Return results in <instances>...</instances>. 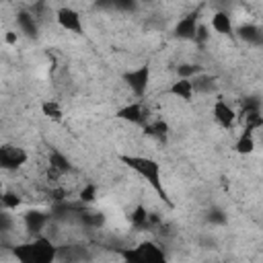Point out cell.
<instances>
[{
  "label": "cell",
  "mask_w": 263,
  "mask_h": 263,
  "mask_svg": "<svg viewBox=\"0 0 263 263\" xmlns=\"http://www.w3.org/2000/svg\"><path fill=\"white\" fill-rule=\"evenodd\" d=\"M121 162L127 168H132L140 179H144L150 185V189L156 193L158 199H162L166 205H171L168 191H166L164 181H162V166L158 160L144 156V154H121Z\"/></svg>",
  "instance_id": "cell-1"
},
{
  "label": "cell",
  "mask_w": 263,
  "mask_h": 263,
  "mask_svg": "<svg viewBox=\"0 0 263 263\" xmlns=\"http://www.w3.org/2000/svg\"><path fill=\"white\" fill-rule=\"evenodd\" d=\"M14 263H58V242L49 236L27 238L10 247Z\"/></svg>",
  "instance_id": "cell-2"
},
{
  "label": "cell",
  "mask_w": 263,
  "mask_h": 263,
  "mask_svg": "<svg viewBox=\"0 0 263 263\" xmlns=\"http://www.w3.org/2000/svg\"><path fill=\"white\" fill-rule=\"evenodd\" d=\"M119 255L123 263H171L166 249L156 240H140L132 247L119 249Z\"/></svg>",
  "instance_id": "cell-3"
},
{
  "label": "cell",
  "mask_w": 263,
  "mask_h": 263,
  "mask_svg": "<svg viewBox=\"0 0 263 263\" xmlns=\"http://www.w3.org/2000/svg\"><path fill=\"white\" fill-rule=\"evenodd\" d=\"M121 80H123V84L127 86V90L136 99H144L146 92H148V88H150V66L148 64H142L138 68L125 70L121 74Z\"/></svg>",
  "instance_id": "cell-4"
},
{
  "label": "cell",
  "mask_w": 263,
  "mask_h": 263,
  "mask_svg": "<svg viewBox=\"0 0 263 263\" xmlns=\"http://www.w3.org/2000/svg\"><path fill=\"white\" fill-rule=\"evenodd\" d=\"M31 154L16 144H2L0 148V166L4 168V173H16L21 171L25 164H29Z\"/></svg>",
  "instance_id": "cell-5"
},
{
  "label": "cell",
  "mask_w": 263,
  "mask_h": 263,
  "mask_svg": "<svg viewBox=\"0 0 263 263\" xmlns=\"http://www.w3.org/2000/svg\"><path fill=\"white\" fill-rule=\"evenodd\" d=\"M115 117L125 121V123H132V125H140V127H146L152 119H150V113L148 109L144 107L142 101H129L125 103L123 107H119L115 111Z\"/></svg>",
  "instance_id": "cell-6"
},
{
  "label": "cell",
  "mask_w": 263,
  "mask_h": 263,
  "mask_svg": "<svg viewBox=\"0 0 263 263\" xmlns=\"http://www.w3.org/2000/svg\"><path fill=\"white\" fill-rule=\"evenodd\" d=\"M212 117H214V121H216V125L218 127H222V129H232L234 125H236V121H238V109L236 107H232L224 97H218L214 103H212Z\"/></svg>",
  "instance_id": "cell-7"
},
{
  "label": "cell",
  "mask_w": 263,
  "mask_h": 263,
  "mask_svg": "<svg viewBox=\"0 0 263 263\" xmlns=\"http://www.w3.org/2000/svg\"><path fill=\"white\" fill-rule=\"evenodd\" d=\"M55 23L68 33H74V35H82L84 33L82 14L72 6H60L55 10Z\"/></svg>",
  "instance_id": "cell-8"
},
{
  "label": "cell",
  "mask_w": 263,
  "mask_h": 263,
  "mask_svg": "<svg viewBox=\"0 0 263 263\" xmlns=\"http://www.w3.org/2000/svg\"><path fill=\"white\" fill-rule=\"evenodd\" d=\"M14 25L18 29V33H23L29 39H35L39 35V18L31 10H18L14 16Z\"/></svg>",
  "instance_id": "cell-9"
},
{
  "label": "cell",
  "mask_w": 263,
  "mask_h": 263,
  "mask_svg": "<svg viewBox=\"0 0 263 263\" xmlns=\"http://www.w3.org/2000/svg\"><path fill=\"white\" fill-rule=\"evenodd\" d=\"M164 92L171 95V97H175V99H179V101H183V103H191V101L195 99L193 80H189V78H175V80L166 86Z\"/></svg>",
  "instance_id": "cell-10"
},
{
  "label": "cell",
  "mask_w": 263,
  "mask_h": 263,
  "mask_svg": "<svg viewBox=\"0 0 263 263\" xmlns=\"http://www.w3.org/2000/svg\"><path fill=\"white\" fill-rule=\"evenodd\" d=\"M197 31H199V16L197 14H187L181 16V21L175 27V35L183 41H195L197 39Z\"/></svg>",
  "instance_id": "cell-11"
},
{
  "label": "cell",
  "mask_w": 263,
  "mask_h": 263,
  "mask_svg": "<svg viewBox=\"0 0 263 263\" xmlns=\"http://www.w3.org/2000/svg\"><path fill=\"white\" fill-rule=\"evenodd\" d=\"M210 27L212 31H216L218 35L222 37H232L234 35V23H232V16L228 10H216L212 16H210Z\"/></svg>",
  "instance_id": "cell-12"
},
{
  "label": "cell",
  "mask_w": 263,
  "mask_h": 263,
  "mask_svg": "<svg viewBox=\"0 0 263 263\" xmlns=\"http://www.w3.org/2000/svg\"><path fill=\"white\" fill-rule=\"evenodd\" d=\"M191 80H193L195 95H199V97H210V95L216 92V86H218V84H216V78H214V76L201 72V74H197V76L191 78Z\"/></svg>",
  "instance_id": "cell-13"
},
{
  "label": "cell",
  "mask_w": 263,
  "mask_h": 263,
  "mask_svg": "<svg viewBox=\"0 0 263 263\" xmlns=\"http://www.w3.org/2000/svg\"><path fill=\"white\" fill-rule=\"evenodd\" d=\"M236 35H238L242 41L251 43V45H263V29L257 27V25H253V23L240 25V27L236 29Z\"/></svg>",
  "instance_id": "cell-14"
},
{
  "label": "cell",
  "mask_w": 263,
  "mask_h": 263,
  "mask_svg": "<svg viewBox=\"0 0 263 263\" xmlns=\"http://www.w3.org/2000/svg\"><path fill=\"white\" fill-rule=\"evenodd\" d=\"M255 148H257V138H255V134L242 129V132L238 134V138L234 140V150H236L238 154H242V156H249V154L255 152Z\"/></svg>",
  "instance_id": "cell-15"
},
{
  "label": "cell",
  "mask_w": 263,
  "mask_h": 263,
  "mask_svg": "<svg viewBox=\"0 0 263 263\" xmlns=\"http://www.w3.org/2000/svg\"><path fill=\"white\" fill-rule=\"evenodd\" d=\"M23 205V197L16 193V189H4L2 191V210L16 212Z\"/></svg>",
  "instance_id": "cell-16"
},
{
  "label": "cell",
  "mask_w": 263,
  "mask_h": 263,
  "mask_svg": "<svg viewBox=\"0 0 263 263\" xmlns=\"http://www.w3.org/2000/svg\"><path fill=\"white\" fill-rule=\"evenodd\" d=\"M41 109H43V115H47V117L53 119V121H60L62 115H64L60 103H55V101H45V103L41 105Z\"/></svg>",
  "instance_id": "cell-17"
},
{
  "label": "cell",
  "mask_w": 263,
  "mask_h": 263,
  "mask_svg": "<svg viewBox=\"0 0 263 263\" xmlns=\"http://www.w3.org/2000/svg\"><path fill=\"white\" fill-rule=\"evenodd\" d=\"M4 39H6V45H16V39H18V35H16V31H6Z\"/></svg>",
  "instance_id": "cell-18"
}]
</instances>
